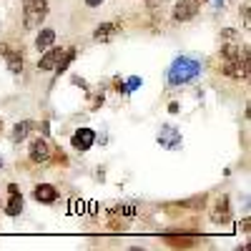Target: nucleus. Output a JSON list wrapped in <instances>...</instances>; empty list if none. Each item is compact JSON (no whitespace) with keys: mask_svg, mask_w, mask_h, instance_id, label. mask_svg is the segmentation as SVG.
Returning <instances> with one entry per match:
<instances>
[{"mask_svg":"<svg viewBox=\"0 0 251 251\" xmlns=\"http://www.w3.org/2000/svg\"><path fill=\"white\" fill-rule=\"evenodd\" d=\"M199 73H201V63L194 60V58L181 55L171 63V68H169V83L171 86H186V83L196 80Z\"/></svg>","mask_w":251,"mask_h":251,"instance_id":"nucleus-1","label":"nucleus"},{"mask_svg":"<svg viewBox=\"0 0 251 251\" xmlns=\"http://www.w3.org/2000/svg\"><path fill=\"white\" fill-rule=\"evenodd\" d=\"M46 15H48V0H25V3H23L25 28H35Z\"/></svg>","mask_w":251,"mask_h":251,"instance_id":"nucleus-2","label":"nucleus"},{"mask_svg":"<svg viewBox=\"0 0 251 251\" xmlns=\"http://www.w3.org/2000/svg\"><path fill=\"white\" fill-rule=\"evenodd\" d=\"M199 8H201V3H196V0H178V3L174 5V20H176V23L194 20Z\"/></svg>","mask_w":251,"mask_h":251,"instance_id":"nucleus-3","label":"nucleus"},{"mask_svg":"<svg viewBox=\"0 0 251 251\" xmlns=\"http://www.w3.org/2000/svg\"><path fill=\"white\" fill-rule=\"evenodd\" d=\"M211 221H214V224H226V221H231V201H228V196H219V199L214 201Z\"/></svg>","mask_w":251,"mask_h":251,"instance_id":"nucleus-4","label":"nucleus"},{"mask_svg":"<svg viewBox=\"0 0 251 251\" xmlns=\"http://www.w3.org/2000/svg\"><path fill=\"white\" fill-rule=\"evenodd\" d=\"M158 146H163V149H169V151L181 149V133L174 128V126H163V128L158 131Z\"/></svg>","mask_w":251,"mask_h":251,"instance_id":"nucleus-5","label":"nucleus"},{"mask_svg":"<svg viewBox=\"0 0 251 251\" xmlns=\"http://www.w3.org/2000/svg\"><path fill=\"white\" fill-rule=\"evenodd\" d=\"M71 143H73V149H75V151L86 153L91 146L96 143V131H91V128H78V131L73 133Z\"/></svg>","mask_w":251,"mask_h":251,"instance_id":"nucleus-6","label":"nucleus"},{"mask_svg":"<svg viewBox=\"0 0 251 251\" xmlns=\"http://www.w3.org/2000/svg\"><path fill=\"white\" fill-rule=\"evenodd\" d=\"M50 158V146H48V141L46 138H35V141H30V161H35V163H46Z\"/></svg>","mask_w":251,"mask_h":251,"instance_id":"nucleus-7","label":"nucleus"},{"mask_svg":"<svg viewBox=\"0 0 251 251\" xmlns=\"http://www.w3.org/2000/svg\"><path fill=\"white\" fill-rule=\"evenodd\" d=\"M33 196L38 203H53L58 199V191H55V186L53 183H38L33 188Z\"/></svg>","mask_w":251,"mask_h":251,"instance_id":"nucleus-8","label":"nucleus"},{"mask_svg":"<svg viewBox=\"0 0 251 251\" xmlns=\"http://www.w3.org/2000/svg\"><path fill=\"white\" fill-rule=\"evenodd\" d=\"M121 30V20H116V23H100L93 33V40H98V43H108V40Z\"/></svg>","mask_w":251,"mask_h":251,"instance_id":"nucleus-9","label":"nucleus"},{"mask_svg":"<svg viewBox=\"0 0 251 251\" xmlns=\"http://www.w3.org/2000/svg\"><path fill=\"white\" fill-rule=\"evenodd\" d=\"M60 55H63V48H53V46H50V48H48V53L38 60V68H40V71H55Z\"/></svg>","mask_w":251,"mask_h":251,"instance_id":"nucleus-10","label":"nucleus"},{"mask_svg":"<svg viewBox=\"0 0 251 251\" xmlns=\"http://www.w3.org/2000/svg\"><path fill=\"white\" fill-rule=\"evenodd\" d=\"M53 43H55V30L53 28H43L38 33V38H35V48L38 50H48Z\"/></svg>","mask_w":251,"mask_h":251,"instance_id":"nucleus-11","label":"nucleus"},{"mask_svg":"<svg viewBox=\"0 0 251 251\" xmlns=\"http://www.w3.org/2000/svg\"><path fill=\"white\" fill-rule=\"evenodd\" d=\"M10 199H8V203L3 206V211L8 214V216H20V211H23V196H20V191L18 194H8Z\"/></svg>","mask_w":251,"mask_h":251,"instance_id":"nucleus-12","label":"nucleus"},{"mask_svg":"<svg viewBox=\"0 0 251 251\" xmlns=\"http://www.w3.org/2000/svg\"><path fill=\"white\" fill-rule=\"evenodd\" d=\"M163 241H169L171 246H194L199 239L196 236H188V234H163Z\"/></svg>","mask_w":251,"mask_h":251,"instance_id":"nucleus-13","label":"nucleus"},{"mask_svg":"<svg viewBox=\"0 0 251 251\" xmlns=\"http://www.w3.org/2000/svg\"><path fill=\"white\" fill-rule=\"evenodd\" d=\"M30 128H33V121H20L15 128H13V133H10V141H13V143L25 141V136L30 133Z\"/></svg>","mask_w":251,"mask_h":251,"instance_id":"nucleus-14","label":"nucleus"},{"mask_svg":"<svg viewBox=\"0 0 251 251\" xmlns=\"http://www.w3.org/2000/svg\"><path fill=\"white\" fill-rule=\"evenodd\" d=\"M5 60H8L10 73H20V71H23V53H18V50H8V53H5Z\"/></svg>","mask_w":251,"mask_h":251,"instance_id":"nucleus-15","label":"nucleus"},{"mask_svg":"<svg viewBox=\"0 0 251 251\" xmlns=\"http://www.w3.org/2000/svg\"><path fill=\"white\" fill-rule=\"evenodd\" d=\"M73 58H75V48H68V50H63V55H60V60H58V66H55L58 75L68 71V66L73 63Z\"/></svg>","mask_w":251,"mask_h":251,"instance_id":"nucleus-16","label":"nucleus"},{"mask_svg":"<svg viewBox=\"0 0 251 251\" xmlns=\"http://www.w3.org/2000/svg\"><path fill=\"white\" fill-rule=\"evenodd\" d=\"M108 216H136V206H116L108 211Z\"/></svg>","mask_w":251,"mask_h":251,"instance_id":"nucleus-17","label":"nucleus"},{"mask_svg":"<svg viewBox=\"0 0 251 251\" xmlns=\"http://www.w3.org/2000/svg\"><path fill=\"white\" fill-rule=\"evenodd\" d=\"M138 86H141V78L133 75V78H128V83H123V91H126V93H131V91H136Z\"/></svg>","mask_w":251,"mask_h":251,"instance_id":"nucleus-18","label":"nucleus"},{"mask_svg":"<svg viewBox=\"0 0 251 251\" xmlns=\"http://www.w3.org/2000/svg\"><path fill=\"white\" fill-rule=\"evenodd\" d=\"M55 158H58L55 163H60V166H68V156L63 153V151H55Z\"/></svg>","mask_w":251,"mask_h":251,"instance_id":"nucleus-19","label":"nucleus"},{"mask_svg":"<svg viewBox=\"0 0 251 251\" xmlns=\"http://www.w3.org/2000/svg\"><path fill=\"white\" fill-rule=\"evenodd\" d=\"M103 3H106V0H86L88 8H98V5H103Z\"/></svg>","mask_w":251,"mask_h":251,"instance_id":"nucleus-20","label":"nucleus"},{"mask_svg":"<svg viewBox=\"0 0 251 251\" xmlns=\"http://www.w3.org/2000/svg\"><path fill=\"white\" fill-rule=\"evenodd\" d=\"M98 106H103V93L93 98V106H91V108H98Z\"/></svg>","mask_w":251,"mask_h":251,"instance_id":"nucleus-21","label":"nucleus"},{"mask_svg":"<svg viewBox=\"0 0 251 251\" xmlns=\"http://www.w3.org/2000/svg\"><path fill=\"white\" fill-rule=\"evenodd\" d=\"M8 194H18V183H8Z\"/></svg>","mask_w":251,"mask_h":251,"instance_id":"nucleus-22","label":"nucleus"},{"mask_svg":"<svg viewBox=\"0 0 251 251\" xmlns=\"http://www.w3.org/2000/svg\"><path fill=\"white\" fill-rule=\"evenodd\" d=\"M169 113H178V103H171V106H169Z\"/></svg>","mask_w":251,"mask_h":251,"instance_id":"nucleus-23","label":"nucleus"},{"mask_svg":"<svg viewBox=\"0 0 251 251\" xmlns=\"http://www.w3.org/2000/svg\"><path fill=\"white\" fill-rule=\"evenodd\" d=\"M226 3V0H216V5H224Z\"/></svg>","mask_w":251,"mask_h":251,"instance_id":"nucleus-24","label":"nucleus"},{"mask_svg":"<svg viewBox=\"0 0 251 251\" xmlns=\"http://www.w3.org/2000/svg\"><path fill=\"white\" fill-rule=\"evenodd\" d=\"M0 131H3V118H0Z\"/></svg>","mask_w":251,"mask_h":251,"instance_id":"nucleus-25","label":"nucleus"},{"mask_svg":"<svg viewBox=\"0 0 251 251\" xmlns=\"http://www.w3.org/2000/svg\"><path fill=\"white\" fill-rule=\"evenodd\" d=\"M0 169H3V158H0Z\"/></svg>","mask_w":251,"mask_h":251,"instance_id":"nucleus-26","label":"nucleus"},{"mask_svg":"<svg viewBox=\"0 0 251 251\" xmlns=\"http://www.w3.org/2000/svg\"><path fill=\"white\" fill-rule=\"evenodd\" d=\"M196 3H206V0H196Z\"/></svg>","mask_w":251,"mask_h":251,"instance_id":"nucleus-27","label":"nucleus"},{"mask_svg":"<svg viewBox=\"0 0 251 251\" xmlns=\"http://www.w3.org/2000/svg\"><path fill=\"white\" fill-rule=\"evenodd\" d=\"M0 208H3V206H0Z\"/></svg>","mask_w":251,"mask_h":251,"instance_id":"nucleus-28","label":"nucleus"}]
</instances>
